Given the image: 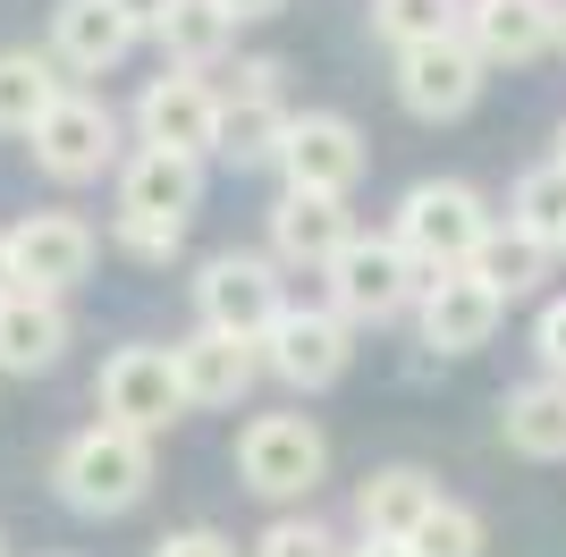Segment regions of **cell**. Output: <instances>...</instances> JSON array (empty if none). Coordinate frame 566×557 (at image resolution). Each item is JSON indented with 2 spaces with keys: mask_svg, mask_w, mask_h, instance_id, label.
<instances>
[{
  "mask_svg": "<svg viewBox=\"0 0 566 557\" xmlns=\"http://www.w3.org/2000/svg\"><path fill=\"white\" fill-rule=\"evenodd\" d=\"M51 482L69 498L76 515H127L153 490V440L127 431V422H94V431H76L51 464Z\"/></svg>",
  "mask_w": 566,
  "mask_h": 557,
  "instance_id": "1",
  "label": "cell"
},
{
  "mask_svg": "<svg viewBox=\"0 0 566 557\" xmlns=\"http://www.w3.org/2000/svg\"><path fill=\"white\" fill-rule=\"evenodd\" d=\"M491 229H499V220L482 211V195H473L465 178H423L398 203V229H389V237H398L406 254L440 278V271H465V262L482 254V237H491Z\"/></svg>",
  "mask_w": 566,
  "mask_h": 557,
  "instance_id": "2",
  "label": "cell"
},
{
  "mask_svg": "<svg viewBox=\"0 0 566 557\" xmlns=\"http://www.w3.org/2000/svg\"><path fill=\"white\" fill-rule=\"evenodd\" d=\"M331 473V440L305 414H254L237 431V482L254 498H313Z\"/></svg>",
  "mask_w": 566,
  "mask_h": 557,
  "instance_id": "3",
  "label": "cell"
},
{
  "mask_svg": "<svg viewBox=\"0 0 566 557\" xmlns=\"http://www.w3.org/2000/svg\"><path fill=\"white\" fill-rule=\"evenodd\" d=\"M431 271L406 254L398 237H355L347 254L331 262V304L347 322H398L406 304H423Z\"/></svg>",
  "mask_w": 566,
  "mask_h": 557,
  "instance_id": "4",
  "label": "cell"
},
{
  "mask_svg": "<svg viewBox=\"0 0 566 557\" xmlns=\"http://www.w3.org/2000/svg\"><path fill=\"white\" fill-rule=\"evenodd\" d=\"M220 111H229V102L212 93V76L161 69L136 93V136L161 144V153H187V161H220Z\"/></svg>",
  "mask_w": 566,
  "mask_h": 557,
  "instance_id": "5",
  "label": "cell"
},
{
  "mask_svg": "<svg viewBox=\"0 0 566 557\" xmlns=\"http://www.w3.org/2000/svg\"><path fill=\"white\" fill-rule=\"evenodd\" d=\"M102 422H127L144 440H161L169 422L187 414V380H178V355L169 347H118L102 364Z\"/></svg>",
  "mask_w": 566,
  "mask_h": 557,
  "instance_id": "6",
  "label": "cell"
},
{
  "mask_svg": "<svg viewBox=\"0 0 566 557\" xmlns=\"http://www.w3.org/2000/svg\"><path fill=\"white\" fill-rule=\"evenodd\" d=\"M195 313H203V329H229V338H271V322L287 313L280 296V262L262 254H212L203 262V278H195Z\"/></svg>",
  "mask_w": 566,
  "mask_h": 557,
  "instance_id": "7",
  "label": "cell"
},
{
  "mask_svg": "<svg viewBox=\"0 0 566 557\" xmlns=\"http://www.w3.org/2000/svg\"><path fill=\"white\" fill-rule=\"evenodd\" d=\"M25 153H34L43 178L85 186V178H102V169L118 161V111H111V102H94V93H60Z\"/></svg>",
  "mask_w": 566,
  "mask_h": 557,
  "instance_id": "8",
  "label": "cell"
},
{
  "mask_svg": "<svg viewBox=\"0 0 566 557\" xmlns=\"http://www.w3.org/2000/svg\"><path fill=\"white\" fill-rule=\"evenodd\" d=\"M482 51L465 43V34H440V43H415V51H398V102L415 118H465L473 111V93H482Z\"/></svg>",
  "mask_w": 566,
  "mask_h": 557,
  "instance_id": "9",
  "label": "cell"
},
{
  "mask_svg": "<svg viewBox=\"0 0 566 557\" xmlns=\"http://www.w3.org/2000/svg\"><path fill=\"white\" fill-rule=\"evenodd\" d=\"M280 169H287V195H347V186L364 178V136H355V118H338V111L287 118Z\"/></svg>",
  "mask_w": 566,
  "mask_h": 557,
  "instance_id": "10",
  "label": "cell"
},
{
  "mask_svg": "<svg viewBox=\"0 0 566 557\" xmlns=\"http://www.w3.org/2000/svg\"><path fill=\"white\" fill-rule=\"evenodd\" d=\"M9 254H18V278L25 287H43V296H69L94 278V229L76 220V211H25L18 229H9Z\"/></svg>",
  "mask_w": 566,
  "mask_h": 557,
  "instance_id": "11",
  "label": "cell"
},
{
  "mask_svg": "<svg viewBox=\"0 0 566 557\" xmlns=\"http://www.w3.org/2000/svg\"><path fill=\"white\" fill-rule=\"evenodd\" d=\"M347 355L355 347H347V313L338 304L331 313H313V304L296 313L287 304L280 322H271V338H262V371H280L287 389H331L338 371H347Z\"/></svg>",
  "mask_w": 566,
  "mask_h": 557,
  "instance_id": "12",
  "label": "cell"
},
{
  "mask_svg": "<svg viewBox=\"0 0 566 557\" xmlns=\"http://www.w3.org/2000/svg\"><path fill=\"white\" fill-rule=\"evenodd\" d=\"M499 313H507V296H499L491 278H473V271H440V278L423 287V304H415V322H423V347H440V355H473V347H491Z\"/></svg>",
  "mask_w": 566,
  "mask_h": 557,
  "instance_id": "13",
  "label": "cell"
},
{
  "mask_svg": "<svg viewBox=\"0 0 566 557\" xmlns=\"http://www.w3.org/2000/svg\"><path fill=\"white\" fill-rule=\"evenodd\" d=\"M347 245H355L347 195H280V211H271V262H287V271H331Z\"/></svg>",
  "mask_w": 566,
  "mask_h": 557,
  "instance_id": "14",
  "label": "cell"
},
{
  "mask_svg": "<svg viewBox=\"0 0 566 557\" xmlns=\"http://www.w3.org/2000/svg\"><path fill=\"white\" fill-rule=\"evenodd\" d=\"M558 34H566V9H549V0H473L465 9V43L482 60H507V69L542 60Z\"/></svg>",
  "mask_w": 566,
  "mask_h": 557,
  "instance_id": "15",
  "label": "cell"
},
{
  "mask_svg": "<svg viewBox=\"0 0 566 557\" xmlns=\"http://www.w3.org/2000/svg\"><path fill=\"white\" fill-rule=\"evenodd\" d=\"M178 380H187V406H237V397L254 389L262 371V347L254 338H229V329H195V338H178Z\"/></svg>",
  "mask_w": 566,
  "mask_h": 557,
  "instance_id": "16",
  "label": "cell"
},
{
  "mask_svg": "<svg viewBox=\"0 0 566 557\" xmlns=\"http://www.w3.org/2000/svg\"><path fill=\"white\" fill-rule=\"evenodd\" d=\"M203 203V161L187 153H161V144H144L118 161V211H153V220H195Z\"/></svg>",
  "mask_w": 566,
  "mask_h": 557,
  "instance_id": "17",
  "label": "cell"
},
{
  "mask_svg": "<svg viewBox=\"0 0 566 557\" xmlns=\"http://www.w3.org/2000/svg\"><path fill=\"white\" fill-rule=\"evenodd\" d=\"M127 43H136V25L118 18V0H60V9H51V60L76 69V76L118 69Z\"/></svg>",
  "mask_w": 566,
  "mask_h": 557,
  "instance_id": "18",
  "label": "cell"
},
{
  "mask_svg": "<svg viewBox=\"0 0 566 557\" xmlns=\"http://www.w3.org/2000/svg\"><path fill=\"white\" fill-rule=\"evenodd\" d=\"M69 355V313L43 287H18L0 296V371H51Z\"/></svg>",
  "mask_w": 566,
  "mask_h": 557,
  "instance_id": "19",
  "label": "cell"
},
{
  "mask_svg": "<svg viewBox=\"0 0 566 557\" xmlns=\"http://www.w3.org/2000/svg\"><path fill=\"white\" fill-rule=\"evenodd\" d=\"M440 507V482H431L423 464H380L373 482L355 490V524L373 540H415V524Z\"/></svg>",
  "mask_w": 566,
  "mask_h": 557,
  "instance_id": "20",
  "label": "cell"
},
{
  "mask_svg": "<svg viewBox=\"0 0 566 557\" xmlns=\"http://www.w3.org/2000/svg\"><path fill=\"white\" fill-rule=\"evenodd\" d=\"M499 440L516 448V456H533V464L566 456V380H558V371L499 397Z\"/></svg>",
  "mask_w": 566,
  "mask_h": 557,
  "instance_id": "21",
  "label": "cell"
},
{
  "mask_svg": "<svg viewBox=\"0 0 566 557\" xmlns=\"http://www.w3.org/2000/svg\"><path fill=\"white\" fill-rule=\"evenodd\" d=\"M60 60L51 51H0V136H34L60 102Z\"/></svg>",
  "mask_w": 566,
  "mask_h": 557,
  "instance_id": "22",
  "label": "cell"
},
{
  "mask_svg": "<svg viewBox=\"0 0 566 557\" xmlns=\"http://www.w3.org/2000/svg\"><path fill=\"white\" fill-rule=\"evenodd\" d=\"M220 102H229V111H220V161H237V169L280 161V144H287L280 93H220Z\"/></svg>",
  "mask_w": 566,
  "mask_h": 557,
  "instance_id": "23",
  "label": "cell"
},
{
  "mask_svg": "<svg viewBox=\"0 0 566 557\" xmlns=\"http://www.w3.org/2000/svg\"><path fill=\"white\" fill-rule=\"evenodd\" d=\"M237 43V18L220 9V0H178L161 25V51H169V69H195V76H212L220 60H229Z\"/></svg>",
  "mask_w": 566,
  "mask_h": 557,
  "instance_id": "24",
  "label": "cell"
},
{
  "mask_svg": "<svg viewBox=\"0 0 566 557\" xmlns=\"http://www.w3.org/2000/svg\"><path fill=\"white\" fill-rule=\"evenodd\" d=\"M465 271H473V278H491L499 296L516 304V296H533V287H542V271H549V245H542V237H524L516 220H507V229H491V237H482V254H473Z\"/></svg>",
  "mask_w": 566,
  "mask_h": 557,
  "instance_id": "25",
  "label": "cell"
},
{
  "mask_svg": "<svg viewBox=\"0 0 566 557\" xmlns=\"http://www.w3.org/2000/svg\"><path fill=\"white\" fill-rule=\"evenodd\" d=\"M507 220H516L524 237H542L549 254L566 245V161H542V169H524L516 195H507Z\"/></svg>",
  "mask_w": 566,
  "mask_h": 557,
  "instance_id": "26",
  "label": "cell"
},
{
  "mask_svg": "<svg viewBox=\"0 0 566 557\" xmlns=\"http://www.w3.org/2000/svg\"><path fill=\"white\" fill-rule=\"evenodd\" d=\"M373 34L380 43H440V34H465V0H373Z\"/></svg>",
  "mask_w": 566,
  "mask_h": 557,
  "instance_id": "27",
  "label": "cell"
},
{
  "mask_svg": "<svg viewBox=\"0 0 566 557\" xmlns=\"http://www.w3.org/2000/svg\"><path fill=\"white\" fill-rule=\"evenodd\" d=\"M415 557H482V515L457 507V498H440V507L415 524V540H406Z\"/></svg>",
  "mask_w": 566,
  "mask_h": 557,
  "instance_id": "28",
  "label": "cell"
},
{
  "mask_svg": "<svg viewBox=\"0 0 566 557\" xmlns=\"http://www.w3.org/2000/svg\"><path fill=\"white\" fill-rule=\"evenodd\" d=\"M254 557H347V549H338L331 524H313V515H280V524L254 540Z\"/></svg>",
  "mask_w": 566,
  "mask_h": 557,
  "instance_id": "29",
  "label": "cell"
},
{
  "mask_svg": "<svg viewBox=\"0 0 566 557\" xmlns=\"http://www.w3.org/2000/svg\"><path fill=\"white\" fill-rule=\"evenodd\" d=\"M118 245L136 262H169L187 245V220H153V211H118Z\"/></svg>",
  "mask_w": 566,
  "mask_h": 557,
  "instance_id": "30",
  "label": "cell"
},
{
  "mask_svg": "<svg viewBox=\"0 0 566 557\" xmlns=\"http://www.w3.org/2000/svg\"><path fill=\"white\" fill-rule=\"evenodd\" d=\"M153 557H237V540L212 533V524H187V533H161V540H153Z\"/></svg>",
  "mask_w": 566,
  "mask_h": 557,
  "instance_id": "31",
  "label": "cell"
},
{
  "mask_svg": "<svg viewBox=\"0 0 566 557\" xmlns=\"http://www.w3.org/2000/svg\"><path fill=\"white\" fill-rule=\"evenodd\" d=\"M533 347H542V364H549V371L566 380V296H558V304L542 313V329H533Z\"/></svg>",
  "mask_w": 566,
  "mask_h": 557,
  "instance_id": "32",
  "label": "cell"
},
{
  "mask_svg": "<svg viewBox=\"0 0 566 557\" xmlns=\"http://www.w3.org/2000/svg\"><path fill=\"white\" fill-rule=\"evenodd\" d=\"M169 9H178V0H118V18L136 25V34H161V25H169Z\"/></svg>",
  "mask_w": 566,
  "mask_h": 557,
  "instance_id": "33",
  "label": "cell"
},
{
  "mask_svg": "<svg viewBox=\"0 0 566 557\" xmlns=\"http://www.w3.org/2000/svg\"><path fill=\"white\" fill-rule=\"evenodd\" d=\"M220 9H229V18H237V25H262V18H280L287 0H220Z\"/></svg>",
  "mask_w": 566,
  "mask_h": 557,
  "instance_id": "34",
  "label": "cell"
},
{
  "mask_svg": "<svg viewBox=\"0 0 566 557\" xmlns=\"http://www.w3.org/2000/svg\"><path fill=\"white\" fill-rule=\"evenodd\" d=\"M25 278H18V254H9V229H0V296H18Z\"/></svg>",
  "mask_w": 566,
  "mask_h": 557,
  "instance_id": "35",
  "label": "cell"
},
{
  "mask_svg": "<svg viewBox=\"0 0 566 557\" xmlns=\"http://www.w3.org/2000/svg\"><path fill=\"white\" fill-rule=\"evenodd\" d=\"M347 557H415V549H406V540H373V533H364V549H347Z\"/></svg>",
  "mask_w": 566,
  "mask_h": 557,
  "instance_id": "36",
  "label": "cell"
},
{
  "mask_svg": "<svg viewBox=\"0 0 566 557\" xmlns=\"http://www.w3.org/2000/svg\"><path fill=\"white\" fill-rule=\"evenodd\" d=\"M558 161H566V127H558Z\"/></svg>",
  "mask_w": 566,
  "mask_h": 557,
  "instance_id": "37",
  "label": "cell"
},
{
  "mask_svg": "<svg viewBox=\"0 0 566 557\" xmlns=\"http://www.w3.org/2000/svg\"><path fill=\"white\" fill-rule=\"evenodd\" d=\"M0 557H9V540H0Z\"/></svg>",
  "mask_w": 566,
  "mask_h": 557,
  "instance_id": "38",
  "label": "cell"
},
{
  "mask_svg": "<svg viewBox=\"0 0 566 557\" xmlns=\"http://www.w3.org/2000/svg\"><path fill=\"white\" fill-rule=\"evenodd\" d=\"M558 254H566V245H558Z\"/></svg>",
  "mask_w": 566,
  "mask_h": 557,
  "instance_id": "39",
  "label": "cell"
},
{
  "mask_svg": "<svg viewBox=\"0 0 566 557\" xmlns=\"http://www.w3.org/2000/svg\"><path fill=\"white\" fill-rule=\"evenodd\" d=\"M558 43H566V34H558Z\"/></svg>",
  "mask_w": 566,
  "mask_h": 557,
  "instance_id": "40",
  "label": "cell"
}]
</instances>
